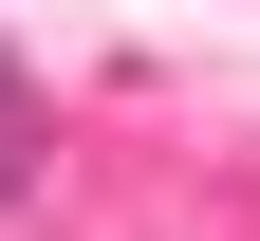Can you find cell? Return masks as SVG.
Returning <instances> with one entry per match:
<instances>
[{"label": "cell", "mask_w": 260, "mask_h": 241, "mask_svg": "<svg viewBox=\"0 0 260 241\" xmlns=\"http://www.w3.org/2000/svg\"><path fill=\"white\" fill-rule=\"evenodd\" d=\"M38 167H56V93H38V75H19V38H0V204L38 186Z\"/></svg>", "instance_id": "cell-1"}]
</instances>
